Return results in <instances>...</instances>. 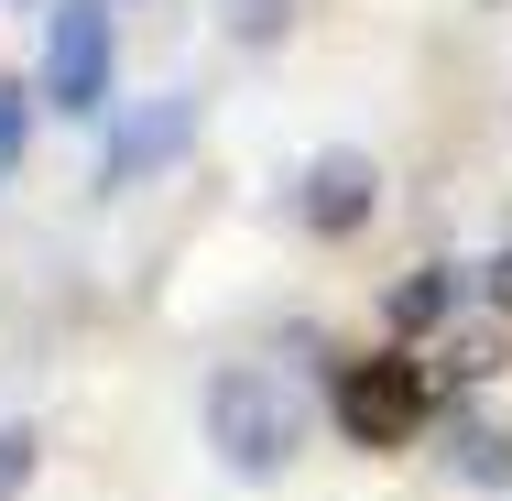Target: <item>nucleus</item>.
<instances>
[{
	"label": "nucleus",
	"mask_w": 512,
	"mask_h": 501,
	"mask_svg": "<svg viewBox=\"0 0 512 501\" xmlns=\"http://www.w3.org/2000/svg\"><path fill=\"white\" fill-rule=\"evenodd\" d=\"M447 469H458V480H480V491H512V436H502V425H458Z\"/></svg>",
	"instance_id": "39448f33"
},
{
	"label": "nucleus",
	"mask_w": 512,
	"mask_h": 501,
	"mask_svg": "<svg viewBox=\"0 0 512 501\" xmlns=\"http://www.w3.org/2000/svg\"><path fill=\"white\" fill-rule=\"evenodd\" d=\"M0 480H33V436L22 425H0Z\"/></svg>",
	"instance_id": "1a4fd4ad"
},
{
	"label": "nucleus",
	"mask_w": 512,
	"mask_h": 501,
	"mask_svg": "<svg viewBox=\"0 0 512 501\" xmlns=\"http://www.w3.org/2000/svg\"><path fill=\"white\" fill-rule=\"evenodd\" d=\"M197 120H207V99L197 88H153V99H120L109 109V131H99V197H131V186H153L186 142H197Z\"/></svg>",
	"instance_id": "7ed1b4c3"
},
{
	"label": "nucleus",
	"mask_w": 512,
	"mask_h": 501,
	"mask_svg": "<svg viewBox=\"0 0 512 501\" xmlns=\"http://www.w3.org/2000/svg\"><path fill=\"white\" fill-rule=\"evenodd\" d=\"M458 295H469V273H458V262H425L404 295H393V316H404V327H425V316H447Z\"/></svg>",
	"instance_id": "423d86ee"
},
{
	"label": "nucleus",
	"mask_w": 512,
	"mask_h": 501,
	"mask_svg": "<svg viewBox=\"0 0 512 501\" xmlns=\"http://www.w3.org/2000/svg\"><path fill=\"white\" fill-rule=\"evenodd\" d=\"M371 207H382V164L371 153H316L306 164V186H295V218H306L316 240H349V229H371Z\"/></svg>",
	"instance_id": "20e7f679"
},
{
	"label": "nucleus",
	"mask_w": 512,
	"mask_h": 501,
	"mask_svg": "<svg viewBox=\"0 0 512 501\" xmlns=\"http://www.w3.org/2000/svg\"><path fill=\"white\" fill-rule=\"evenodd\" d=\"M284 33V0H229V44H273Z\"/></svg>",
	"instance_id": "6e6552de"
},
{
	"label": "nucleus",
	"mask_w": 512,
	"mask_h": 501,
	"mask_svg": "<svg viewBox=\"0 0 512 501\" xmlns=\"http://www.w3.org/2000/svg\"><path fill=\"white\" fill-rule=\"evenodd\" d=\"M502 305H512V251H502Z\"/></svg>",
	"instance_id": "9d476101"
},
{
	"label": "nucleus",
	"mask_w": 512,
	"mask_h": 501,
	"mask_svg": "<svg viewBox=\"0 0 512 501\" xmlns=\"http://www.w3.org/2000/svg\"><path fill=\"white\" fill-rule=\"evenodd\" d=\"M120 77V0H55L44 11V109L99 120Z\"/></svg>",
	"instance_id": "f03ea898"
},
{
	"label": "nucleus",
	"mask_w": 512,
	"mask_h": 501,
	"mask_svg": "<svg viewBox=\"0 0 512 501\" xmlns=\"http://www.w3.org/2000/svg\"><path fill=\"white\" fill-rule=\"evenodd\" d=\"M33 99H44V88L0 77V186H11V175H22V153H33Z\"/></svg>",
	"instance_id": "0eeeda50"
},
{
	"label": "nucleus",
	"mask_w": 512,
	"mask_h": 501,
	"mask_svg": "<svg viewBox=\"0 0 512 501\" xmlns=\"http://www.w3.org/2000/svg\"><path fill=\"white\" fill-rule=\"evenodd\" d=\"M197 414H207V447H218L229 480H273V469H295V447H306V403L284 393V371H262V360L207 371Z\"/></svg>",
	"instance_id": "f257e3e1"
}]
</instances>
